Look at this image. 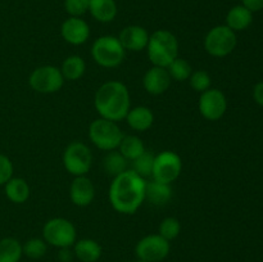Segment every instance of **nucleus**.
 I'll return each mask as SVG.
<instances>
[{"label": "nucleus", "mask_w": 263, "mask_h": 262, "mask_svg": "<svg viewBox=\"0 0 263 262\" xmlns=\"http://www.w3.org/2000/svg\"><path fill=\"white\" fill-rule=\"evenodd\" d=\"M145 184L146 180L133 170L113 177L108 192L113 210L123 215H134L145 202Z\"/></svg>", "instance_id": "nucleus-1"}, {"label": "nucleus", "mask_w": 263, "mask_h": 262, "mask_svg": "<svg viewBox=\"0 0 263 262\" xmlns=\"http://www.w3.org/2000/svg\"><path fill=\"white\" fill-rule=\"evenodd\" d=\"M94 107L98 115L105 120L115 122L125 120L131 108V98L127 86L116 80L104 82L95 92Z\"/></svg>", "instance_id": "nucleus-2"}, {"label": "nucleus", "mask_w": 263, "mask_h": 262, "mask_svg": "<svg viewBox=\"0 0 263 262\" xmlns=\"http://www.w3.org/2000/svg\"><path fill=\"white\" fill-rule=\"evenodd\" d=\"M145 50L153 66L167 68L179 57V41L171 31L157 30L149 35Z\"/></svg>", "instance_id": "nucleus-3"}, {"label": "nucleus", "mask_w": 263, "mask_h": 262, "mask_svg": "<svg viewBox=\"0 0 263 262\" xmlns=\"http://www.w3.org/2000/svg\"><path fill=\"white\" fill-rule=\"evenodd\" d=\"M126 50L118 38L104 35L98 38L91 45V57L98 66L103 68H115L123 62Z\"/></svg>", "instance_id": "nucleus-4"}, {"label": "nucleus", "mask_w": 263, "mask_h": 262, "mask_svg": "<svg viewBox=\"0 0 263 262\" xmlns=\"http://www.w3.org/2000/svg\"><path fill=\"white\" fill-rule=\"evenodd\" d=\"M123 135L125 134L117 122L102 117L92 121L89 126L90 141L100 151L110 152L118 149Z\"/></svg>", "instance_id": "nucleus-5"}, {"label": "nucleus", "mask_w": 263, "mask_h": 262, "mask_svg": "<svg viewBox=\"0 0 263 262\" xmlns=\"http://www.w3.org/2000/svg\"><path fill=\"white\" fill-rule=\"evenodd\" d=\"M43 239L48 246L55 248H71L77 240V231L73 223L63 217H54L46 221L43 228Z\"/></svg>", "instance_id": "nucleus-6"}, {"label": "nucleus", "mask_w": 263, "mask_h": 262, "mask_svg": "<svg viewBox=\"0 0 263 262\" xmlns=\"http://www.w3.org/2000/svg\"><path fill=\"white\" fill-rule=\"evenodd\" d=\"M92 164V153L82 141H72L63 152V166L68 174L85 176Z\"/></svg>", "instance_id": "nucleus-7"}, {"label": "nucleus", "mask_w": 263, "mask_h": 262, "mask_svg": "<svg viewBox=\"0 0 263 262\" xmlns=\"http://www.w3.org/2000/svg\"><path fill=\"white\" fill-rule=\"evenodd\" d=\"M236 35L226 25L211 28L204 38V49L210 55L222 58L234 51L236 46Z\"/></svg>", "instance_id": "nucleus-8"}, {"label": "nucleus", "mask_w": 263, "mask_h": 262, "mask_svg": "<svg viewBox=\"0 0 263 262\" xmlns=\"http://www.w3.org/2000/svg\"><path fill=\"white\" fill-rule=\"evenodd\" d=\"M64 79L59 67L50 64L37 67L28 77V85L31 89L40 94H54L62 89Z\"/></svg>", "instance_id": "nucleus-9"}, {"label": "nucleus", "mask_w": 263, "mask_h": 262, "mask_svg": "<svg viewBox=\"0 0 263 262\" xmlns=\"http://www.w3.org/2000/svg\"><path fill=\"white\" fill-rule=\"evenodd\" d=\"M182 171V159L172 151H163L154 157V166L152 177L163 184L174 182Z\"/></svg>", "instance_id": "nucleus-10"}, {"label": "nucleus", "mask_w": 263, "mask_h": 262, "mask_svg": "<svg viewBox=\"0 0 263 262\" xmlns=\"http://www.w3.org/2000/svg\"><path fill=\"white\" fill-rule=\"evenodd\" d=\"M171 251L168 240L159 234H149L136 243L135 253L139 259L146 262H161L166 258Z\"/></svg>", "instance_id": "nucleus-11"}, {"label": "nucleus", "mask_w": 263, "mask_h": 262, "mask_svg": "<svg viewBox=\"0 0 263 262\" xmlns=\"http://www.w3.org/2000/svg\"><path fill=\"white\" fill-rule=\"evenodd\" d=\"M198 109L203 118L208 121H218L223 117L228 109V99L220 89L205 90L202 92L198 102Z\"/></svg>", "instance_id": "nucleus-12"}, {"label": "nucleus", "mask_w": 263, "mask_h": 262, "mask_svg": "<svg viewBox=\"0 0 263 262\" xmlns=\"http://www.w3.org/2000/svg\"><path fill=\"white\" fill-rule=\"evenodd\" d=\"M61 35L71 45H82L90 38V26L81 17H69L62 23Z\"/></svg>", "instance_id": "nucleus-13"}, {"label": "nucleus", "mask_w": 263, "mask_h": 262, "mask_svg": "<svg viewBox=\"0 0 263 262\" xmlns=\"http://www.w3.org/2000/svg\"><path fill=\"white\" fill-rule=\"evenodd\" d=\"M172 79L164 67L153 66L143 77V86L151 95H162L170 89Z\"/></svg>", "instance_id": "nucleus-14"}, {"label": "nucleus", "mask_w": 263, "mask_h": 262, "mask_svg": "<svg viewBox=\"0 0 263 262\" xmlns=\"http://www.w3.org/2000/svg\"><path fill=\"white\" fill-rule=\"evenodd\" d=\"M71 202L77 207H87L95 198V186L91 180L85 176H76L69 186Z\"/></svg>", "instance_id": "nucleus-15"}, {"label": "nucleus", "mask_w": 263, "mask_h": 262, "mask_svg": "<svg viewBox=\"0 0 263 262\" xmlns=\"http://www.w3.org/2000/svg\"><path fill=\"white\" fill-rule=\"evenodd\" d=\"M118 40L126 51H141L148 45L149 32L143 26H126L118 35Z\"/></svg>", "instance_id": "nucleus-16"}, {"label": "nucleus", "mask_w": 263, "mask_h": 262, "mask_svg": "<svg viewBox=\"0 0 263 262\" xmlns=\"http://www.w3.org/2000/svg\"><path fill=\"white\" fill-rule=\"evenodd\" d=\"M125 120L133 130L143 133V131L149 130L153 126L154 113L149 107L138 105V107L130 108Z\"/></svg>", "instance_id": "nucleus-17"}, {"label": "nucleus", "mask_w": 263, "mask_h": 262, "mask_svg": "<svg viewBox=\"0 0 263 262\" xmlns=\"http://www.w3.org/2000/svg\"><path fill=\"white\" fill-rule=\"evenodd\" d=\"M73 254L81 262H97L102 257V246L94 239L84 238L73 244Z\"/></svg>", "instance_id": "nucleus-18"}, {"label": "nucleus", "mask_w": 263, "mask_h": 262, "mask_svg": "<svg viewBox=\"0 0 263 262\" xmlns=\"http://www.w3.org/2000/svg\"><path fill=\"white\" fill-rule=\"evenodd\" d=\"M172 189L170 184L151 180L145 184V200L154 205H164L171 200Z\"/></svg>", "instance_id": "nucleus-19"}, {"label": "nucleus", "mask_w": 263, "mask_h": 262, "mask_svg": "<svg viewBox=\"0 0 263 262\" xmlns=\"http://www.w3.org/2000/svg\"><path fill=\"white\" fill-rule=\"evenodd\" d=\"M252 22H253V13L247 9L244 5H235L229 10L226 15V26L234 32L247 30Z\"/></svg>", "instance_id": "nucleus-20"}, {"label": "nucleus", "mask_w": 263, "mask_h": 262, "mask_svg": "<svg viewBox=\"0 0 263 262\" xmlns=\"http://www.w3.org/2000/svg\"><path fill=\"white\" fill-rule=\"evenodd\" d=\"M5 195L8 199L17 204H22L30 198V185L22 177H10L4 185Z\"/></svg>", "instance_id": "nucleus-21"}, {"label": "nucleus", "mask_w": 263, "mask_h": 262, "mask_svg": "<svg viewBox=\"0 0 263 262\" xmlns=\"http://www.w3.org/2000/svg\"><path fill=\"white\" fill-rule=\"evenodd\" d=\"M89 12L98 22H112L117 15V4L115 0H90Z\"/></svg>", "instance_id": "nucleus-22"}, {"label": "nucleus", "mask_w": 263, "mask_h": 262, "mask_svg": "<svg viewBox=\"0 0 263 262\" xmlns=\"http://www.w3.org/2000/svg\"><path fill=\"white\" fill-rule=\"evenodd\" d=\"M62 76H63L64 81H77L84 76L85 71H86V63H85L84 58L80 55H69L63 61L61 66Z\"/></svg>", "instance_id": "nucleus-23"}, {"label": "nucleus", "mask_w": 263, "mask_h": 262, "mask_svg": "<svg viewBox=\"0 0 263 262\" xmlns=\"http://www.w3.org/2000/svg\"><path fill=\"white\" fill-rule=\"evenodd\" d=\"M118 152L127 159L128 162H133L134 159L138 158L139 156L145 152V145L144 141L136 135H123L120 145H118Z\"/></svg>", "instance_id": "nucleus-24"}, {"label": "nucleus", "mask_w": 263, "mask_h": 262, "mask_svg": "<svg viewBox=\"0 0 263 262\" xmlns=\"http://www.w3.org/2000/svg\"><path fill=\"white\" fill-rule=\"evenodd\" d=\"M103 167L109 176L116 177L127 171L128 161L116 149V151H110L105 154L104 159H103Z\"/></svg>", "instance_id": "nucleus-25"}, {"label": "nucleus", "mask_w": 263, "mask_h": 262, "mask_svg": "<svg viewBox=\"0 0 263 262\" xmlns=\"http://www.w3.org/2000/svg\"><path fill=\"white\" fill-rule=\"evenodd\" d=\"M22 256V244L18 239L9 236L0 240V262H20Z\"/></svg>", "instance_id": "nucleus-26"}, {"label": "nucleus", "mask_w": 263, "mask_h": 262, "mask_svg": "<svg viewBox=\"0 0 263 262\" xmlns=\"http://www.w3.org/2000/svg\"><path fill=\"white\" fill-rule=\"evenodd\" d=\"M167 71H168L172 80L179 82L187 81L193 73L192 64H190L186 59L180 58V57H177V58L167 67Z\"/></svg>", "instance_id": "nucleus-27"}, {"label": "nucleus", "mask_w": 263, "mask_h": 262, "mask_svg": "<svg viewBox=\"0 0 263 262\" xmlns=\"http://www.w3.org/2000/svg\"><path fill=\"white\" fill-rule=\"evenodd\" d=\"M23 256L31 259H40L48 252V243L41 238H31L22 244Z\"/></svg>", "instance_id": "nucleus-28"}, {"label": "nucleus", "mask_w": 263, "mask_h": 262, "mask_svg": "<svg viewBox=\"0 0 263 262\" xmlns=\"http://www.w3.org/2000/svg\"><path fill=\"white\" fill-rule=\"evenodd\" d=\"M154 154H152L151 152L145 151L141 156H139L138 158L133 161V171L136 172L139 176L141 177H149L152 176V172H153V166H154Z\"/></svg>", "instance_id": "nucleus-29"}, {"label": "nucleus", "mask_w": 263, "mask_h": 262, "mask_svg": "<svg viewBox=\"0 0 263 262\" xmlns=\"http://www.w3.org/2000/svg\"><path fill=\"white\" fill-rule=\"evenodd\" d=\"M180 233H181V223L176 217H166L159 223L158 234L166 240H174L180 235Z\"/></svg>", "instance_id": "nucleus-30"}, {"label": "nucleus", "mask_w": 263, "mask_h": 262, "mask_svg": "<svg viewBox=\"0 0 263 262\" xmlns=\"http://www.w3.org/2000/svg\"><path fill=\"white\" fill-rule=\"evenodd\" d=\"M189 84L193 87V90H195L197 92L202 94L205 90L211 89V85H212V79H211L210 73L204 69H197V71H193L192 76L189 77Z\"/></svg>", "instance_id": "nucleus-31"}, {"label": "nucleus", "mask_w": 263, "mask_h": 262, "mask_svg": "<svg viewBox=\"0 0 263 262\" xmlns=\"http://www.w3.org/2000/svg\"><path fill=\"white\" fill-rule=\"evenodd\" d=\"M90 0H64V9L69 17H82L89 12Z\"/></svg>", "instance_id": "nucleus-32"}, {"label": "nucleus", "mask_w": 263, "mask_h": 262, "mask_svg": "<svg viewBox=\"0 0 263 262\" xmlns=\"http://www.w3.org/2000/svg\"><path fill=\"white\" fill-rule=\"evenodd\" d=\"M10 177H13L12 161L5 154L0 153V186L5 185Z\"/></svg>", "instance_id": "nucleus-33"}, {"label": "nucleus", "mask_w": 263, "mask_h": 262, "mask_svg": "<svg viewBox=\"0 0 263 262\" xmlns=\"http://www.w3.org/2000/svg\"><path fill=\"white\" fill-rule=\"evenodd\" d=\"M241 3L247 9L253 12H259V10L263 9V0H241Z\"/></svg>", "instance_id": "nucleus-34"}, {"label": "nucleus", "mask_w": 263, "mask_h": 262, "mask_svg": "<svg viewBox=\"0 0 263 262\" xmlns=\"http://www.w3.org/2000/svg\"><path fill=\"white\" fill-rule=\"evenodd\" d=\"M253 98L257 104L263 107V81L258 82L253 89Z\"/></svg>", "instance_id": "nucleus-35"}, {"label": "nucleus", "mask_w": 263, "mask_h": 262, "mask_svg": "<svg viewBox=\"0 0 263 262\" xmlns=\"http://www.w3.org/2000/svg\"><path fill=\"white\" fill-rule=\"evenodd\" d=\"M73 257H74L73 251H71L69 248H61V249H59L58 258L61 259L62 262H71Z\"/></svg>", "instance_id": "nucleus-36"}, {"label": "nucleus", "mask_w": 263, "mask_h": 262, "mask_svg": "<svg viewBox=\"0 0 263 262\" xmlns=\"http://www.w3.org/2000/svg\"><path fill=\"white\" fill-rule=\"evenodd\" d=\"M135 262H146V261H143V259H139V258H138Z\"/></svg>", "instance_id": "nucleus-37"}]
</instances>
